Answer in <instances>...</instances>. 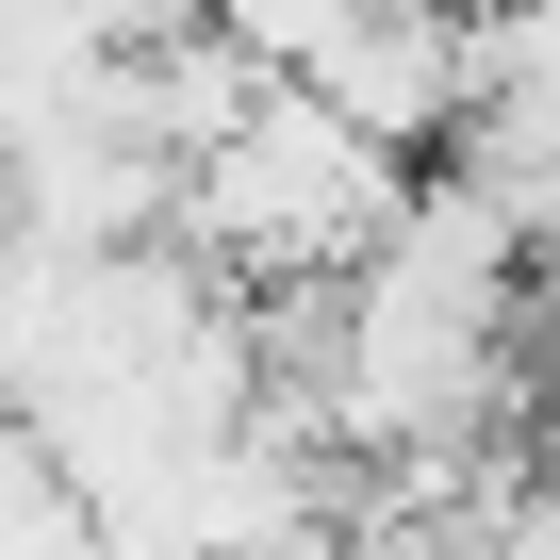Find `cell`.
<instances>
[{
  "label": "cell",
  "mask_w": 560,
  "mask_h": 560,
  "mask_svg": "<svg viewBox=\"0 0 560 560\" xmlns=\"http://www.w3.org/2000/svg\"><path fill=\"white\" fill-rule=\"evenodd\" d=\"M100 560H214V544H182V527H100Z\"/></svg>",
  "instance_id": "2"
},
{
  "label": "cell",
  "mask_w": 560,
  "mask_h": 560,
  "mask_svg": "<svg viewBox=\"0 0 560 560\" xmlns=\"http://www.w3.org/2000/svg\"><path fill=\"white\" fill-rule=\"evenodd\" d=\"M412 149L363 132L330 83H264L198 165H182V247L214 280H247V298H330V280H363L412 214Z\"/></svg>",
  "instance_id": "1"
}]
</instances>
